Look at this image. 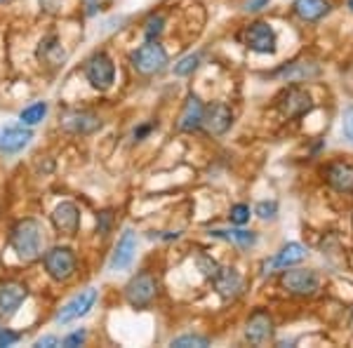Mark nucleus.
Returning a JSON list of instances; mask_svg holds the SVG:
<instances>
[{
	"instance_id": "nucleus-28",
	"label": "nucleus",
	"mask_w": 353,
	"mask_h": 348,
	"mask_svg": "<svg viewBox=\"0 0 353 348\" xmlns=\"http://www.w3.org/2000/svg\"><path fill=\"white\" fill-rule=\"evenodd\" d=\"M229 219H231V224H236V226L248 224V221H250V207H248V205H243V203L241 205H233Z\"/></svg>"
},
{
	"instance_id": "nucleus-33",
	"label": "nucleus",
	"mask_w": 353,
	"mask_h": 348,
	"mask_svg": "<svg viewBox=\"0 0 353 348\" xmlns=\"http://www.w3.org/2000/svg\"><path fill=\"white\" fill-rule=\"evenodd\" d=\"M344 134L353 141V106L344 111Z\"/></svg>"
},
{
	"instance_id": "nucleus-40",
	"label": "nucleus",
	"mask_w": 353,
	"mask_h": 348,
	"mask_svg": "<svg viewBox=\"0 0 353 348\" xmlns=\"http://www.w3.org/2000/svg\"><path fill=\"white\" fill-rule=\"evenodd\" d=\"M0 3H3V0H0Z\"/></svg>"
},
{
	"instance_id": "nucleus-26",
	"label": "nucleus",
	"mask_w": 353,
	"mask_h": 348,
	"mask_svg": "<svg viewBox=\"0 0 353 348\" xmlns=\"http://www.w3.org/2000/svg\"><path fill=\"white\" fill-rule=\"evenodd\" d=\"M198 61H201V57L198 54H186L184 59H179L174 64V76H179V78L191 76V73L198 68Z\"/></svg>"
},
{
	"instance_id": "nucleus-11",
	"label": "nucleus",
	"mask_w": 353,
	"mask_h": 348,
	"mask_svg": "<svg viewBox=\"0 0 353 348\" xmlns=\"http://www.w3.org/2000/svg\"><path fill=\"white\" fill-rule=\"evenodd\" d=\"M52 224L64 236H76L81 228V209L76 203H59L52 209Z\"/></svg>"
},
{
	"instance_id": "nucleus-7",
	"label": "nucleus",
	"mask_w": 353,
	"mask_h": 348,
	"mask_svg": "<svg viewBox=\"0 0 353 348\" xmlns=\"http://www.w3.org/2000/svg\"><path fill=\"white\" fill-rule=\"evenodd\" d=\"M245 45H248L252 52L259 54H273L276 52V31L266 24V21H257V24H250L245 28Z\"/></svg>"
},
{
	"instance_id": "nucleus-37",
	"label": "nucleus",
	"mask_w": 353,
	"mask_h": 348,
	"mask_svg": "<svg viewBox=\"0 0 353 348\" xmlns=\"http://www.w3.org/2000/svg\"><path fill=\"white\" fill-rule=\"evenodd\" d=\"M151 127L153 125H141L139 130H134V139H144V136L151 132Z\"/></svg>"
},
{
	"instance_id": "nucleus-3",
	"label": "nucleus",
	"mask_w": 353,
	"mask_h": 348,
	"mask_svg": "<svg viewBox=\"0 0 353 348\" xmlns=\"http://www.w3.org/2000/svg\"><path fill=\"white\" fill-rule=\"evenodd\" d=\"M130 61H132L134 71L141 73V76H156V73H161L168 66V52L156 41H146V45L134 50Z\"/></svg>"
},
{
	"instance_id": "nucleus-24",
	"label": "nucleus",
	"mask_w": 353,
	"mask_h": 348,
	"mask_svg": "<svg viewBox=\"0 0 353 348\" xmlns=\"http://www.w3.org/2000/svg\"><path fill=\"white\" fill-rule=\"evenodd\" d=\"M45 116H48V104H45V101H36V104L26 106L24 111L19 113V123L24 125V127H33V125L41 123Z\"/></svg>"
},
{
	"instance_id": "nucleus-38",
	"label": "nucleus",
	"mask_w": 353,
	"mask_h": 348,
	"mask_svg": "<svg viewBox=\"0 0 353 348\" xmlns=\"http://www.w3.org/2000/svg\"><path fill=\"white\" fill-rule=\"evenodd\" d=\"M97 12V5H94V0H88V14L92 17Z\"/></svg>"
},
{
	"instance_id": "nucleus-10",
	"label": "nucleus",
	"mask_w": 353,
	"mask_h": 348,
	"mask_svg": "<svg viewBox=\"0 0 353 348\" xmlns=\"http://www.w3.org/2000/svg\"><path fill=\"white\" fill-rule=\"evenodd\" d=\"M231 123H233L231 108L226 104H221V101H214V104H210L203 111V123L201 125L208 130L210 134H224L226 130L231 127Z\"/></svg>"
},
{
	"instance_id": "nucleus-9",
	"label": "nucleus",
	"mask_w": 353,
	"mask_h": 348,
	"mask_svg": "<svg viewBox=\"0 0 353 348\" xmlns=\"http://www.w3.org/2000/svg\"><path fill=\"white\" fill-rule=\"evenodd\" d=\"M28 296V287L24 283H17V280H10V283H3L0 285V316L10 318L19 311V306L26 301Z\"/></svg>"
},
{
	"instance_id": "nucleus-14",
	"label": "nucleus",
	"mask_w": 353,
	"mask_h": 348,
	"mask_svg": "<svg viewBox=\"0 0 353 348\" xmlns=\"http://www.w3.org/2000/svg\"><path fill=\"white\" fill-rule=\"evenodd\" d=\"M33 139V132L21 127H3L0 130V151L3 153H19L21 148L28 146V141Z\"/></svg>"
},
{
	"instance_id": "nucleus-8",
	"label": "nucleus",
	"mask_w": 353,
	"mask_h": 348,
	"mask_svg": "<svg viewBox=\"0 0 353 348\" xmlns=\"http://www.w3.org/2000/svg\"><path fill=\"white\" fill-rule=\"evenodd\" d=\"M283 287L297 296H311V294H316L318 287H321V280H318V276L313 271L294 268V271L283 273Z\"/></svg>"
},
{
	"instance_id": "nucleus-16",
	"label": "nucleus",
	"mask_w": 353,
	"mask_h": 348,
	"mask_svg": "<svg viewBox=\"0 0 353 348\" xmlns=\"http://www.w3.org/2000/svg\"><path fill=\"white\" fill-rule=\"evenodd\" d=\"M214 285H217V292L221 299H231V296L241 292L243 278L236 268H219L217 276H214Z\"/></svg>"
},
{
	"instance_id": "nucleus-13",
	"label": "nucleus",
	"mask_w": 353,
	"mask_h": 348,
	"mask_svg": "<svg viewBox=\"0 0 353 348\" xmlns=\"http://www.w3.org/2000/svg\"><path fill=\"white\" fill-rule=\"evenodd\" d=\"M245 336H248L250 344L254 346H264L266 341L273 336V320L266 311H257L252 313V318L245 325Z\"/></svg>"
},
{
	"instance_id": "nucleus-30",
	"label": "nucleus",
	"mask_w": 353,
	"mask_h": 348,
	"mask_svg": "<svg viewBox=\"0 0 353 348\" xmlns=\"http://www.w3.org/2000/svg\"><path fill=\"white\" fill-rule=\"evenodd\" d=\"M85 339H88V332H85V329H76V332H71L68 336L61 339V346H64V348H76V346H83Z\"/></svg>"
},
{
	"instance_id": "nucleus-34",
	"label": "nucleus",
	"mask_w": 353,
	"mask_h": 348,
	"mask_svg": "<svg viewBox=\"0 0 353 348\" xmlns=\"http://www.w3.org/2000/svg\"><path fill=\"white\" fill-rule=\"evenodd\" d=\"M36 346L38 348H54V346H61V341L57 339V336L48 334V336H41V339L36 341Z\"/></svg>"
},
{
	"instance_id": "nucleus-19",
	"label": "nucleus",
	"mask_w": 353,
	"mask_h": 348,
	"mask_svg": "<svg viewBox=\"0 0 353 348\" xmlns=\"http://www.w3.org/2000/svg\"><path fill=\"white\" fill-rule=\"evenodd\" d=\"M294 12L304 21H318L330 12L327 0H294Z\"/></svg>"
},
{
	"instance_id": "nucleus-2",
	"label": "nucleus",
	"mask_w": 353,
	"mask_h": 348,
	"mask_svg": "<svg viewBox=\"0 0 353 348\" xmlns=\"http://www.w3.org/2000/svg\"><path fill=\"white\" fill-rule=\"evenodd\" d=\"M43 264L48 276L52 278L54 283H66L76 276V268H78V256L73 252L71 247H52L48 249L43 256Z\"/></svg>"
},
{
	"instance_id": "nucleus-21",
	"label": "nucleus",
	"mask_w": 353,
	"mask_h": 348,
	"mask_svg": "<svg viewBox=\"0 0 353 348\" xmlns=\"http://www.w3.org/2000/svg\"><path fill=\"white\" fill-rule=\"evenodd\" d=\"M38 59L45 61V64L57 66L59 61H64V50H61L59 41L54 36H48L41 41V48H38Z\"/></svg>"
},
{
	"instance_id": "nucleus-20",
	"label": "nucleus",
	"mask_w": 353,
	"mask_h": 348,
	"mask_svg": "<svg viewBox=\"0 0 353 348\" xmlns=\"http://www.w3.org/2000/svg\"><path fill=\"white\" fill-rule=\"evenodd\" d=\"M64 127L76 134H90V132H94L97 127H101V121L97 116H92V113H73V116L66 118Z\"/></svg>"
},
{
	"instance_id": "nucleus-27",
	"label": "nucleus",
	"mask_w": 353,
	"mask_h": 348,
	"mask_svg": "<svg viewBox=\"0 0 353 348\" xmlns=\"http://www.w3.org/2000/svg\"><path fill=\"white\" fill-rule=\"evenodd\" d=\"M163 28H165V19L161 14H153L151 19L146 21V26H144L146 41H158V38H161V33H163Z\"/></svg>"
},
{
	"instance_id": "nucleus-25",
	"label": "nucleus",
	"mask_w": 353,
	"mask_h": 348,
	"mask_svg": "<svg viewBox=\"0 0 353 348\" xmlns=\"http://www.w3.org/2000/svg\"><path fill=\"white\" fill-rule=\"evenodd\" d=\"M172 346L174 348H208L210 339L198 336V334H184V336H176V339H172Z\"/></svg>"
},
{
	"instance_id": "nucleus-15",
	"label": "nucleus",
	"mask_w": 353,
	"mask_h": 348,
	"mask_svg": "<svg viewBox=\"0 0 353 348\" xmlns=\"http://www.w3.org/2000/svg\"><path fill=\"white\" fill-rule=\"evenodd\" d=\"M281 111L285 113L288 118H297V116H304L306 111H311V96L299 88H292L283 94V101H281Z\"/></svg>"
},
{
	"instance_id": "nucleus-35",
	"label": "nucleus",
	"mask_w": 353,
	"mask_h": 348,
	"mask_svg": "<svg viewBox=\"0 0 353 348\" xmlns=\"http://www.w3.org/2000/svg\"><path fill=\"white\" fill-rule=\"evenodd\" d=\"M111 219H113V214H111V212H101V214H99V221H97V224H99V233H101V236H106V233H109Z\"/></svg>"
},
{
	"instance_id": "nucleus-17",
	"label": "nucleus",
	"mask_w": 353,
	"mask_h": 348,
	"mask_svg": "<svg viewBox=\"0 0 353 348\" xmlns=\"http://www.w3.org/2000/svg\"><path fill=\"white\" fill-rule=\"evenodd\" d=\"M306 259V247L299 243H288L285 247L281 249L271 261H266V268H288V266H294L299 261Z\"/></svg>"
},
{
	"instance_id": "nucleus-31",
	"label": "nucleus",
	"mask_w": 353,
	"mask_h": 348,
	"mask_svg": "<svg viewBox=\"0 0 353 348\" xmlns=\"http://www.w3.org/2000/svg\"><path fill=\"white\" fill-rule=\"evenodd\" d=\"M278 76L288 78V81H297V78H306V76H309V71H306V68L301 66V64H292V66L283 68V71H278Z\"/></svg>"
},
{
	"instance_id": "nucleus-18",
	"label": "nucleus",
	"mask_w": 353,
	"mask_h": 348,
	"mask_svg": "<svg viewBox=\"0 0 353 348\" xmlns=\"http://www.w3.org/2000/svg\"><path fill=\"white\" fill-rule=\"evenodd\" d=\"M203 104L201 99H198L196 94L189 96V101H186L184 111H181V118H179V130H184V132H193V130L201 127L203 123Z\"/></svg>"
},
{
	"instance_id": "nucleus-36",
	"label": "nucleus",
	"mask_w": 353,
	"mask_h": 348,
	"mask_svg": "<svg viewBox=\"0 0 353 348\" xmlns=\"http://www.w3.org/2000/svg\"><path fill=\"white\" fill-rule=\"evenodd\" d=\"M269 3H271V0H248L245 10H248V12H259V10H264Z\"/></svg>"
},
{
	"instance_id": "nucleus-1",
	"label": "nucleus",
	"mask_w": 353,
	"mask_h": 348,
	"mask_svg": "<svg viewBox=\"0 0 353 348\" xmlns=\"http://www.w3.org/2000/svg\"><path fill=\"white\" fill-rule=\"evenodd\" d=\"M43 226L38 219H21L17 221L10 233V247L21 261H36L43 256Z\"/></svg>"
},
{
	"instance_id": "nucleus-5",
	"label": "nucleus",
	"mask_w": 353,
	"mask_h": 348,
	"mask_svg": "<svg viewBox=\"0 0 353 348\" xmlns=\"http://www.w3.org/2000/svg\"><path fill=\"white\" fill-rule=\"evenodd\" d=\"M158 283L151 273H137V276L125 285V299L132 308H146L156 299Z\"/></svg>"
},
{
	"instance_id": "nucleus-4",
	"label": "nucleus",
	"mask_w": 353,
	"mask_h": 348,
	"mask_svg": "<svg viewBox=\"0 0 353 348\" xmlns=\"http://www.w3.org/2000/svg\"><path fill=\"white\" fill-rule=\"evenodd\" d=\"M85 78H88V83L94 90L106 92L116 83V64H113L106 52H97L85 61Z\"/></svg>"
},
{
	"instance_id": "nucleus-6",
	"label": "nucleus",
	"mask_w": 353,
	"mask_h": 348,
	"mask_svg": "<svg viewBox=\"0 0 353 348\" xmlns=\"http://www.w3.org/2000/svg\"><path fill=\"white\" fill-rule=\"evenodd\" d=\"M97 299H99V292H97L94 287L83 289L81 294L73 296V299L68 301V304H64V308L57 313V323H59V325H68V323L78 320V318L88 316V313L94 308Z\"/></svg>"
},
{
	"instance_id": "nucleus-39",
	"label": "nucleus",
	"mask_w": 353,
	"mask_h": 348,
	"mask_svg": "<svg viewBox=\"0 0 353 348\" xmlns=\"http://www.w3.org/2000/svg\"><path fill=\"white\" fill-rule=\"evenodd\" d=\"M349 8H351V10H353V0H349Z\"/></svg>"
},
{
	"instance_id": "nucleus-22",
	"label": "nucleus",
	"mask_w": 353,
	"mask_h": 348,
	"mask_svg": "<svg viewBox=\"0 0 353 348\" xmlns=\"http://www.w3.org/2000/svg\"><path fill=\"white\" fill-rule=\"evenodd\" d=\"M327 179L337 191H351L353 188V167H349V165H344V163L332 165L327 172Z\"/></svg>"
},
{
	"instance_id": "nucleus-12",
	"label": "nucleus",
	"mask_w": 353,
	"mask_h": 348,
	"mask_svg": "<svg viewBox=\"0 0 353 348\" xmlns=\"http://www.w3.org/2000/svg\"><path fill=\"white\" fill-rule=\"evenodd\" d=\"M137 254V233L132 228H125L121 240L116 245V252L111 256V271H125V268L132 266Z\"/></svg>"
},
{
	"instance_id": "nucleus-32",
	"label": "nucleus",
	"mask_w": 353,
	"mask_h": 348,
	"mask_svg": "<svg viewBox=\"0 0 353 348\" xmlns=\"http://www.w3.org/2000/svg\"><path fill=\"white\" fill-rule=\"evenodd\" d=\"M19 341V334L12 332V329H0V348H5V346H12Z\"/></svg>"
},
{
	"instance_id": "nucleus-23",
	"label": "nucleus",
	"mask_w": 353,
	"mask_h": 348,
	"mask_svg": "<svg viewBox=\"0 0 353 348\" xmlns=\"http://www.w3.org/2000/svg\"><path fill=\"white\" fill-rule=\"evenodd\" d=\"M210 236L231 240V243H236L238 247H243V249L254 247V245H257V233H252V231H212Z\"/></svg>"
},
{
	"instance_id": "nucleus-29",
	"label": "nucleus",
	"mask_w": 353,
	"mask_h": 348,
	"mask_svg": "<svg viewBox=\"0 0 353 348\" xmlns=\"http://www.w3.org/2000/svg\"><path fill=\"white\" fill-rule=\"evenodd\" d=\"M259 219H276L278 214V203L276 201H261L257 207H254Z\"/></svg>"
}]
</instances>
